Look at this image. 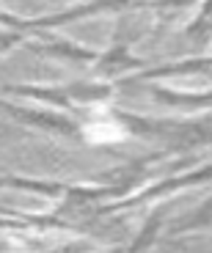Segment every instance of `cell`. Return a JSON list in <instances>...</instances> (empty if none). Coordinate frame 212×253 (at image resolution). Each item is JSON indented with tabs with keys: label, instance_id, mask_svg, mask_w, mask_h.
<instances>
[{
	"label": "cell",
	"instance_id": "obj_1",
	"mask_svg": "<svg viewBox=\"0 0 212 253\" xmlns=\"http://www.w3.org/2000/svg\"><path fill=\"white\" fill-rule=\"evenodd\" d=\"M85 138L88 143H116V140H124V129L116 121H94L85 126Z\"/></svg>",
	"mask_w": 212,
	"mask_h": 253
}]
</instances>
